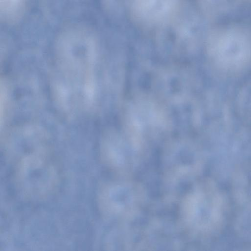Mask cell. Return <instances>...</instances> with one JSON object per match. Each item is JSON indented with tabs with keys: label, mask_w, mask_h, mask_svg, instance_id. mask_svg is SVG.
<instances>
[{
	"label": "cell",
	"mask_w": 251,
	"mask_h": 251,
	"mask_svg": "<svg viewBox=\"0 0 251 251\" xmlns=\"http://www.w3.org/2000/svg\"><path fill=\"white\" fill-rule=\"evenodd\" d=\"M97 49L94 36L81 28L67 29L57 39L52 87L57 103L67 114L82 112L93 104Z\"/></svg>",
	"instance_id": "1"
},
{
	"label": "cell",
	"mask_w": 251,
	"mask_h": 251,
	"mask_svg": "<svg viewBox=\"0 0 251 251\" xmlns=\"http://www.w3.org/2000/svg\"><path fill=\"white\" fill-rule=\"evenodd\" d=\"M4 139L5 150L17 171L39 170L50 162L47 139L39 128L29 125L15 127Z\"/></svg>",
	"instance_id": "2"
},
{
	"label": "cell",
	"mask_w": 251,
	"mask_h": 251,
	"mask_svg": "<svg viewBox=\"0 0 251 251\" xmlns=\"http://www.w3.org/2000/svg\"><path fill=\"white\" fill-rule=\"evenodd\" d=\"M209 52L223 60H236L251 52V29L240 23H228L210 29L207 34Z\"/></svg>",
	"instance_id": "3"
},
{
	"label": "cell",
	"mask_w": 251,
	"mask_h": 251,
	"mask_svg": "<svg viewBox=\"0 0 251 251\" xmlns=\"http://www.w3.org/2000/svg\"><path fill=\"white\" fill-rule=\"evenodd\" d=\"M177 0H131V12L139 23H162L175 15Z\"/></svg>",
	"instance_id": "4"
},
{
	"label": "cell",
	"mask_w": 251,
	"mask_h": 251,
	"mask_svg": "<svg viewBox=\"0 0 251 251\" xmlns=\"http://www.w3.org/2000/svg\"><path fill=\"white\" fill-rule=\"evenodd\" d=\"M201 11L207 19L223 15L229 6V0H198Z\"/></svg>",
	"instance_id": "5"
},
{
	"label": "cell",
	"mask_w": 251,
	"mask_h": 251,
	"mask_svg": "<svg viewBox=\"0 0 251 251\" xmlns=\"http://www.w3.org/2000/svg\"><path fill=\"white\" fill-rule=\"evenodd\" d=\"M26 0H0L1 17L5 21L16 19L23 11Z\"/></svg>",
	"instance_id": "6"
},
{
	"label": "cell",
	"mask_w": 251,
	"mask_h": 251,
	"mask_svg": "<svg viewBox=\"0 0 251 251\" xmlns=\"http://www.w3.org/2000/svg\"><path fill=\"white\" fill-rule=\"evenodd\" d=\"M240 0L244 1L245 2H251V0Z\"/></svg>",
	"instance_id": "7"
}]
</instances>
